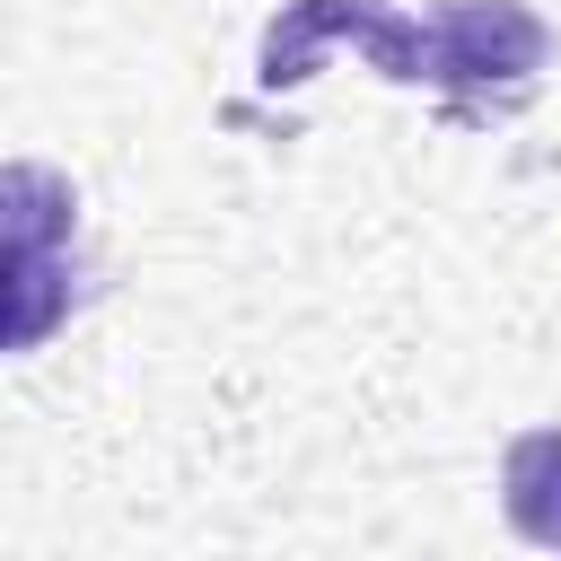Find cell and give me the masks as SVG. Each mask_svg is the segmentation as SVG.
I'll use <instances>...</instances> for the list:
<instances>
[{
	"label": "cell",
	"mask_w": 561,
	"mask_h": 561,
	"mask_svg": "<svg viewBox=\"0 0 561 561\" xmlns=\"http://www.w3.org/2000/svg\"><path fill=\"white\" fill-rule=\"evenodd\" d=\"M333 35H351L386 79L430 88V18H394L386 0H289L263 26V88H298Z\"/></svg>",
	"instance_id": "2"
},
{
	"label": "cell",
	"mask_w": 561,
	"mask_h": 561,
	"mask_svg": "<svg viewBox=\"0 0 561 561\" xmlns=\"http://www.w3.org/2000/svg\"><path fill=\"white\" fill-rule=\"evenodd\" d=\"M53 245H70V193L44 167H9V342L18 351H35L61 316Z\"/></svg>",
	"instance_id": "3"
},
{
	"label": "cell",
	"mask_w": 561,
	"mask_h": 561,
	"mask_svg": "<svg viewBox=\"0 0 561 561\" xmlns=\"http://www.w3.org/2000/svg\"><path fill=\"white\" fill-rule=\"evenodd\" d=\"M500 508H508V526L526 543L561 552V421L508 438V456H500Z\"/></svg>",
	"instance_id": "4"
},
{
	"label": "cell",
	"mask_w": 561,
	"mask_h": 561,
	"mask_svg": "<svg viewBox=\"0 0 561 561\" xmlns=\"http://www.w3.org/2000/svg\"><path fill=\"white\" fill-rule=\"evenodd\" d=\"M543 61H552V26L526 0H438L430 9V88L447 96V114L526 105Z\"/></svg>",
	"instance_id": "1"
}]
</instances>
